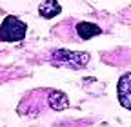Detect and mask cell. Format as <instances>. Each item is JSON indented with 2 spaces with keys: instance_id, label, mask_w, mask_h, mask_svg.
Masks as SVG:
<instances>
[{
  "instance_id": "2",
  "label": "cell",
  "mask_w": 131,
  "mask_h": 127,
  "mask_svg": "<svg viewBox=\"0 0 131 127\" xmlns=\"http://www.w3.org/2000/svg\"><path fill=\"white\" fill-rule=\"evenodd\" d=\"M53 62L60 66H69V67H84L89 62V55L82 51H68V49H57L53 53Z\"/></svg>"
},
{
  "instance_id": "6",
  "label": "cell",
  "mask_w": 131,
  "mask_h": 127,
  "mask_svg": "<svg viewBox=\"0 0 131 127\" xmlns=\"http://www.w3.org/2000/svg\"><path fill=\"white\" fill-rule=\"evenodd\" d=\"M62 7L57 0H44V2L38 6V15L42 18H55L57 15H60Z\"/></svg>"
},
{
  "instance_id": "3",
  "label": "cell",
  "mask_w": 131,
  "mask_h": 127,
  "mask_svg": "<svg viewBox=\"0 0 131 127\" xmlns=\"http://www.w3.org/2000/svg\"><path fill=\"white\" fill-rule=\"evenodd\" d=\"M117 93H118V102L126 109H131V73L120 76Z\"/></svg>"
},
{
  "instance_id": "5",
  "label": "cell",
  "mask_w": 131,
  "mask_h": 127,
  "mask_svg": "<svg viewBox=\"0 0 131 127\" xmlns=\"http://www.w3.org/2000/svg\"><path fill=\"white\" fill-rule=\"evenodd\" d=\"M75 31H77V35H78L80 40H89V38H93V36L102 33V29L96 24H91V22H78L75 26Z\"/></svg>"
},
{
  "instance_id": "4",
  "label": "cell",
  "mask_w": 131,
  "mask_h": 127,
  "mask_svg": "<svg viewBox=\"0 0 131 127\" xmlns=\"http://www.w3.org/2000/svg\"><path fill=\"white\" fill-rule=\"evenodd\" d=\"M47 105L53 111H62L66 107H69V98L66 96V93H62L58 89H51V91H47Z\"/></svg>"
},
{
  "instance_id": "1",
  "label": "cell",
  "mask_w": 131,
  "mask_h": 127,
  "mask_svg": "<svg viewBox=\"0 0 131 127\" xmlns=\"http://www.w3.org/2000/svg\"><path fill=\"white\" fill-rule=\"evenodd\" d=\"M27 26L16 17H6L0 24V42H20L26 36Z\"/></svg>"
}]
</instances>
